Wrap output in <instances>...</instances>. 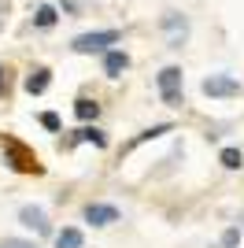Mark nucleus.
Segmentation results:
<instances>
[{
  "instance_id": "nucleus-1",
  "label": "nucleus",
  "mask_w": 244,
  "mask_h": 248,
  "mask_svg": "<svg viewBox=\"0 0 244 248\" xmlns=\"http://www.w3.org/2000/svg\"><path fill=\"white\" fill-rule=\"evenodd\" d=\"M4 163H11V170H19V174H45L33 148H26L19 137H4Z\"/></svg>"
},
{
  "instance_id": "nucleus-2",
  "label": "nucleus",
  "mask_w": 244,
  "mask_h": 248,
  "mask_svg": "<svg viewBox=\"0 0 244 248\" xmlns=\"http://www.w3.org/2000/svg\"><path fill=\"white\" fill-rule=\"evenodd\" d=\"M155 85H159V96H163L167 108H182V89H185L182 67H163L159 78H155Z\"/></svg>"
},
{
  "instance_id": "nucleus-3",
  "label": "nucleus",
  "mask_w": 244,
  "mask_h": 248,
  "mask_svg": "<svg viewBox=\"0 0 244 248\" xmlns=\"http://www.w3.org/2000/svg\"><path fill=\"white\" fill-rule=\"evenodd\" d=\"M119 41V30H96V33H81V37H74L71 48L81 52V56H89V52H107V45Z\"/></svg>"
},
{
  "instance_id": "nucleus-4",
  "label": "nucleus",
  "mask_w": 244,
  "mask_h": 248,
  "mask_svg": "<svg viewBox=\"0 0 244 248\" xmlns=\"http://www.w3.org/2000/svg\"><path fill=\"white\" fill-rule=\"evenodd\" d=\"M163 30H167L170 48H182L185 37H189V22H185V15H178V11H167V15H163Z\"/></svg>"
},
{
  "instance_id": "nucleus-5",
  "label": "nucleus",
  "mask_w": 244,
  "mask_h": 248,
  "mask_svg": "<svg viewBox=\"0 0 244 248\" xmlns=\"http://www.w3.org/2000/svg\"><path fill=\"white\" fill-rule=\"evenodd\" d=\"M200 89L207 96H237V93H241V82L229 78V74H211V78H203Z\"/></svg>"
},
{
  "instance_id": "nucleus-6",
  "label": "nucleus",
  "mask_w": 244,
  "mask_h": 248,
  "mask_svg": "<svg viewBox=\"0 0 244 248\" xmlns=\"http://www.w3.org/2000/svg\"><path fill=\"white\" fill-rule=\"evenodd\" d=\"M85 222H92V226H111V222H119V207L115 204H89L85 207Z\"/></svg>"
},
{
  "instance_id": "nucleus-7",
  "label": "nucleus",
  "mask_w": 244,
  "mask_h": 248,
  "mask_svg": "<svg viewBox=\"0 0 244 248\" xmlns=\"http://www.w3.org/2000/svg\"><path fill=\"white\" fill-rule=\"evenodd\" d=\"M19 218H22V226H30L33 233H41V237H45V233H52L48 215H45L41 207H33V204H26V207H22V211H19Z\"/></svg>"
},
{
  "instance_id": "nucleus-8",
  "label": "nucleus",
  "mask_w": 244,
  "mask_h": 248,
  "mask_svg": "<svg viewBox=\"0 0 244 248\" xmlns=\"http://www.w3.org/2000/svg\"><path fill=\"white\" fill-rule=\"evenodd\" d=\"M48 85H52V71L37 67V71H33L30 78H26V93H30V96H41L45 89H48Z\"/></svg>"
},
{
  "instance_id": "nucleus-9",
  "label": "nucleus",
  "mask_w": 244,
  "mask_h": 248,
  "mask_svg": "<svg viewBox=\"0 0 244 248\" xmlns=\"http://www.w3.org/2000/svg\"><path fill=\"white\" fill-rule=\"evenodd\" d=\"M126 67H130V56H126V52H107V56H104V74H107V78H119Z\"/></svg>"
},
{
  "instance_id": "nucleus-10",
  "label": "nucleus",
  "mask_w": 244,
  "mask_h": 248,
  "mask_svg": "<svg viewBox=\"0 0 244 248\" xmlns=\"http://www.w3.org/2000/svg\"><path fill=\"white\" fill-rule=\"evenodd\" d=\"M56 248H85V237H81V230L67 226L60 237H56Z\"/></svg>"
},
{
  "instance_id": "nucleus-11",
  "label": "nucleus",
  "mask_w": 244,
  "mask_h": 248,
  "mask_svg": "<svg viewBox=\"0 0 244 248\" xmlns=\"http://www.w3.org/2000/svg\"><path fill=\"white\" fill-rule=\"evenodd\" d=\"M74 115L89 123V119H96V115H100V104H96V100H74Z\"/></svg>"
},
{
  "instance_id": "nucleus-12",
  "label": "nucleus",
  "mask_w": 244,
  "mask_h": 248,
  "mask_svg": "<svg viewBox=\"0 0 244 248\" xmlns=\"http://www.w3.org/2000/svg\"><path fill=\"white\" fill-rule=\"evenodd\" d=\"M218 159H222V167H226V170H241V167H244L241 148H222V155H218Z\"/></svg>"
},
{
  "instance_id": "nucleus-13",
  "label": "nucleus",
  "mask_w": 244,
  "mask_h": 248,
  "mask_svg": "<svg viewBox=\"0 0 244 248\" xmlns=\"http://www.w3.org/2000/svg\"><path fill=\"white\" fill-rule=\"evenodd\" d=\"M33 26H41V30H48V26H56V8H37L33 11Z\"/></svg>"
},
{
  "instance_id": "nucleus-14",
  "label": "nucleus",
  "mask_w": 244,
  "mask_h": 248,
  "mask_svg": "<svg viewBox=\"0 0 244 248\" xmlns=\"http://www.w3.org/2000/svg\"><path fill=\"white\" fill-rule=\"evenodd\" d=\"M74 141H92L96 148H107V137H104L96 126H85V130H78V137H74Z\"/></svg>"
},
{
  "instance_id": "nucleus-15",
  "label": "nucleus",
  "mask_w": 244,
  "mask_h": 248,
  "mask_svg": "<svg viewBox=\"0 0 244 248\" xmlns=\"http://www.w3.org/2000/svg\"><path fill=\"white\" fill-rule=\"evenodd\" d=\"M170 130H174V126H170V123H163V126H152V130H144V134H141V137H137V141H133V145H130V148H137V145H144V141H155V137H163V134H170Z\"/></svg>"
},
{
  "instance_id": "nucleus-16",
  "label": "nucleus",
  "mask_w": 244,
  "mask_h": 248,
  "mask_svg": "<svg viewBox=\"0 0 244 248\" xmlns=\"http://www.w3.org/2000/svg\"><path fill=\"white\" fill-rule=\"evenodd\" d=\"M237 241H241V230H226V233H222V245L226 248H233Z\"/></svg>"
},
{
  "instance_id": "nucleus-17",
  "label": "nucleus",
  "mask_w": 244,
  "mask_h": 248,
  "mask_svg": "<svg viewBox=\"0 0 244 248\" xmlns=\"http://www.w3.org/2000/svg\"><path fill=\"white\" fill-rule=\"evenodd\" d=\"M41 123L48 126V130H60V115H52V111H45V115H41Z\"/></svg>"
},
{
  "instance_id": "nucleus-18",
  "label": "nucleus",
  "mask_w": 244,
  "mask_h": 248,
  "mask_svg": "<svg viewBox=\"0 0 244 248\" xmlns=\"http://www.w3.org/2000/svg\"><path fill=\"white\" fill-rule=\"evenodd\" d=\"M8 74H11V71H8V67H0V96L8 93Z\"/></svg>"
},
{
  "instance_id": "nucleus-19",
  "label": "nucleus",
  "mask_w": 244,
  "mask_h": 248,
  "mask_svg": "<svg viewBox=\"0 0 244 248\" xmlns=\"http://www.w3.org/2000/svg\"><path fill=\"white\" fill-rule=\"evenodd\" d=\"M4 19H8V0H0V30H4Z\"/></svg>"
},
{
  "instance_id": "nucleus-20",
  "label": "nucleus",
  "mask_w": 244,
  "mask_h": 248,
  "mask_svg": "<svg viewBox=\"0 0 244 248\" xmlns=\"http://www.w3.org/2000/svg\"><path fill=\"white\" fill-rule=\"evenodd\" d=\"M4 248H33V245H26V241H4Z\"/></svg>"
}]
</instances>
